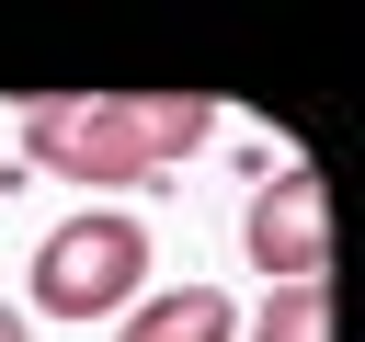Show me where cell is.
<instances>
[{
  "instance_id": "cell-5",
  "label": "cell",
  "mask_w": 365,
  "mask_h": 342,
  "mask_svg": "<svg viewBox=\"0 0 365 342\" xmlns=\"http://www.w3.org/2000/svg\"><path fill=\"white\" fill-rule=\"evenodd\" d=\"M137 125H148V160L171 171V160H194V148L217 137V103H194V91H137Z\"/></svg>"
},
{
  "instance_id": "cell-3",
  "label": "cell",
  "mask_w": 365,
  "mask_h": 342,
  "mask_svg": "<svg viewBox=\"0 0 365 342\" xmlns=\"http://www.w3.org/2000/svg\"><path fill=\"white\" fill-rule=\"evenodd\" d=\"M240 239H251V274H262V285H331V194H319V171L251 182Z\"/></svg>"
},
{
  "instance_id": "cell-6",
  "label": "cell",
  "mask_w": 365,
  "mask_h": 342,
  "mask_svg": "<svg viewBox=\"0 0 365 342\" xmlns=\"http://www.w3.org/2000/svg\"><path fill=\"white\" fill-rule=\"evenodd\" d=\"M251 342H331V285H262Z\"/></svg>"
},
{
  "instance_id": "cell-1",
  "label": "cell",
  "mask_w": 365,
  "mask_h": 342,
  "mask_svg": "<svg viewBox=\"0 0 365 342\" xmlns=\"http://www.w3.org/2000/svg\"><path fill=\"white\" fill-rule=\"evenodd\" d=\"M148 296V217L137 205H80L34 239V274H23V319H125Z\"/></svg>"
},
{
  "instance_id": "cell-7",
  "label": "cell",
  "mask_w": 365,
  "mask_h": 342,
  "mask_svg": "<svg viewBox=\"0 0 365 342\" xmlns=\"http://www.w3.org/2000/svg\"><path fill=\"white\" fill-rule=\"evenodd\" d=\"M0 342H34V319H23V308H0Z\"/></svg>"
},
{
  "instance_id": "cell-2",
  "label": "cell",
  "mask_w": 365,
  "mask_h": 342,
  "mask_svg": "<svg viewBox=\"0 0 365 342\" xmlns=\"http://www.w3.org/2000/svg\"><path fill=\"white\" fill-rule=\"evenodd\" d=\"M11 148L46 171V182H148V125H137V91H57V103H23Z\"/></svg>"
},
{
  "instance_id": "cell-4",
  "label": "cell",
  "mask_w": 365,
  "mask_h": 342,
  "mask_svg": "<svg viewBox=\"0 0 365 342\" xmlns=\"http://www.w3.org/2000/svg\"><path fill=\"white\" fill-rule=\"evenodd\" d=\"M114 342H240V308H228V285H148L114 319Z\"/></svg>"
}]
</instances>
